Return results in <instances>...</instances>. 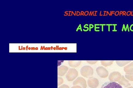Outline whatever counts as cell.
Listing matches in <instances>:
<instances>
[{"instance_id":"obj_22","label":"cell","mask_w":133,"mask_h":88,"mask_svg":"<svg viewBox=\"0 0 133 88\" xmlns=\"http://www.w3.org/2000/svg\"><path fill=\"white\" fill-rule=\"evenodd\" d=\"M127 88H133V87L131 86V87H128Z\"/></svg>"},{"instance_id":"obj_20","label":"cell","mask_w":133,"mask_h":88,"mask_svg":"<svg viewBox=\"0 0 133 88\" xmlns=\"http://www.w3.org/2000/svg\"><path fill=\"white\" fill-rule=\"evenodd\" d=\"M131 12L130 11H129V12H128L127 13V15H130V14H131Z\"/></svg>"},{"instance_id":"obj_2","label":"cell","mask_w":133,"mask_h":88,"mask_svg":"<svg viewBox=\"0 0 133 88\" xmlns=\"http://www.w3.org/2000/svg\"><path fill=\"white\" fill-rule=\"evenodd\" d=\"M78 73L76 69L70 68L66 74V77L68 81H72L77 77Z\"/></svg>"},{"instance_id":"obj_8","label":"cell","mask_w":133,"mask_h":88,"mask_svg":"<svg viewBox=\"0 0 133 88\" xmlns=\"http://www.w3.org/2000/svg\"><path fill=\"white\" fill-rule=\"evenodd\" d=\"M68 68L65 66L63 65L58 68V76H63L66 74L68 71Z\"/></svg>"},{"instance_id":"obj_13","label":"cell","mask_w":133,"mask_h":88,"mask_svg":"<svg viewBox=\"0 0 133 88\" xmlns=\"http://www.w3.org/2000/svg\"><path fill=\"white\" fill-rule=\"evenodd\" d=\"M114 60H102L101 61V62L102 65L105 67L110 66L112 65Z\"/></svg>"},{"instance_id":"obj_1","label":"cell","mask_w":133,"mask_h":88,"mask_svg":"<svg viewBox=\"0 0 133 88\" xmlns=\"http://www.w3.org/2000/svg\"><path fill=\"white\" fill-rule=\"evenodd\" d=\"M81 74L82 76L87 78L92 77L94 74V70L91 67L85 66L81 69Z\"/></svg>"},{"instance_id":"obj_14","label":"cell","mask_w":133,"mask_h":88,"mask_svg":"<svg viewBox=\"0 0 133 88\" xmlns=\"http://www.w3.org/2000/svg\"><path fill=\"white\" fill-rule=\"evenodd\" d=\"M125 77L130 81H133V73H125Z\"/></svg>"},{"instance_id":"obj_10","label":"cell","mask_w":133,"mask_h":88,"mask_svg":"<svg viewBox=\"0 0 133 88\" xmlns=\"http://www.w3.org/2000/svg\"><path fill=\"white\" fill-rule=\"evenodd\" d=\"M82 61L70 60L68 61V64L69 66L73 68H76L79 66L81 63Z\"/></svg>"},{"instance_id":"obj_4","label":"cell","mask_w":133,"mask_h":88,"mask_svg":"<svg viewBox=\"0 0 133 88\" xmlns=\"http://www.w3.org/2000/svg\"><path fill=\"white\" fill-rule=\"evenodd\" d=\"M122 75L118 71H114L109 74V79L110 81L116 82H118L121 79Z\"/></svg>"},{"instance_id":"obj_6","label":"cell","mask_w":133,"mask_h":88,"mask_svg":"<svg viewBox=\"0 0 133 88\" xmlns=\"http://www.w3.org/2000/svg\"><path fill=\"white\" fill-rule=\"evenodd\" d=\"M101 88H123L121 85L114 82H108L102 85Z\"/></svg>"},{"instance_id":"obj_12","label":"cell","mask_w":133,"mask_h":88,"mask_svg":"<svg viewBox=\"0 0 133 88\" xmlns=\"http://www.w3.org/2000/svg\"><path fill=\"white\" fill-rule=\"evenodd\" d=\"M131 62V61H128V60H123V61H119L116 60V64L118 66L120 67H123L125 66L127 64L129 63L130 62Z\"/></svg>"},{"instance_id":"obj_7","label":"cell","mask_w":133,"mask_h":88,"mask_svg":"<svg viewBox=\"0 0 133 88\" xmlns=\"http://www.w3.org/2000/svg\"><path fill=\"white\" fill-rule=\"evenodd\" d=\"M88 85L91 88H96L99 85V82L97 79L94 77L89 78L88 81Z\"/></svg>"},{"instance_id":"obj_21","label":"cell","mask_w":133,"mask_h":88,"mask_svg":"<svg viewBox=\"0 0 133 88\" xmlns=\"http://www.w3.org/2000/svg\"><path fill=\"white\" fill-rule=\"evenodd\" d=\"M119 12H118V11H117V12H115V15H118L119 14Z\"/></svg>"},{"instance_id":"obj_11","label":"cell","mask_w":133,"mask_h":88,"mask_svg":"<svg viewBox=\"0 0 133 88\" xmlns=\"http://www.w3.org/2000/svg\"><path fill=\"white\" fill-rule=\"evenodd\" d=\"M124 70L126 73H133V62L124 67Z\"/></svg>"},{"instance_id":"obj_5","label":"cell","mask_w":133,"mask_h":88,"mask_svg":"<svg viewBox=\"0 0 133 88\" xmlns=\"http://www.w3.org/2000/svg\"><path fill=\"white\" fill-rule=\"evenodd\" d=\"M73 85H79L82 88H86L87 85L85 79L83 77H79L76 79L73 82Z\"/></svg>"},{"instance_id":"obj_9","label":"cell","mask_w":133,"mask_h":88,"mask_svg":"<svg viewBox=\"0 0 133 88\" xmlns=\"http://www.w3.org/2000/svg\"><path fill=\"white\" fill-rule=\"evenodd\" d=\"M118 82L120 85H123L125 87H127L131 85V84L129 83L128 81L125 78L123 75L122 76L121 79Z\"/></svg>"},{"instance_id":"obj_19","label":"cell","mask_w":133,"mask_h":88,"mask_svg":"<svg viewBox=\"0 0 133 88\" xmlns=\"http://www.w3.org/2000/svg\"><path fill=\"white\" fill-rule=\"evenodd\" d=\"M130 31H133V24H132L130 26Z\"/></svg>"},{"instance_id":"obj_3","label":"cell","mask_w":133,"mask_h":88,"mask_svg":"<svg viewBox=\"0 0 133 88\" xmlns=\"http://www.w3.org/2000/svg\"><path fill=\"white\" fill-rule=\"evenodd\" d=\"M96 71L98 75L101 78H105L109 76V72L103 67H98L96 69Z\"/></svg>"},{"instance_id":"obj_18","label":"cell","mask_w":133,"mask_h":88,"mask_svg":"<svg viewBox=\"0 0 133 88\" xmlns=\"http://www.w3.org/2000/svg\"><path fill=\"white\" fill-rule=\"evenodd\" d=\"M71 88H82L80 86H79V85H75V86H74Z\"/></svg>"},{"instance_id":"obj_15","label":"cell","mask_w":133,"mask_h":88,"mask_svg":"<svg viewBox=\"0 0 133 88\" xmlns=\"http://www.w3.org/2000/svg\"><path fill=\"white\" fill-rule=\"evenodd\" d=\"M63 82V80L62 77H58V86L62 85Z\"/></svg>"},{"instance_id":"obj_16","label":"cell","mask_w":133,"mask_h":88,"mask_svg":"<svg viewBox=\"0 0 133 88\" xmlns=\"http://www.w3.org/2000/svg\"><path fill=\"white\" fill-rule=\"evenodd\" d=\"M87 62L88 63H89L90 64H94L95 63H96L97 62V61L96 60H91V61H87Z\"/></svg>"},{"instance_id":"obj_23","label":"cell","mask_w":133,"mask_h":88,"mask_svg":"<svg viewBox=\"0 0 133 88\" xmlns=\"http://www.w3.org/2000/svg\"><path fill=\"white\" fill-rule=\"evenodd\" d=\"M38 48H36V50H38Z\"/></svg>"},{"instance_id":"obj_17","label":"cell","mask_w":133,"mask_h":88,"mask_svg":"<svg viewBox=\"0 0 133 88\" xmlns=\"http://www.w3.org/2000/svg\"><path fill=\"white\" fill-rule=\"evenodd\" d=\"M58 88H69V87L68 86V85H65V84H64V85H61L59 87H58Z\"/></svg>"}]
</instances>
